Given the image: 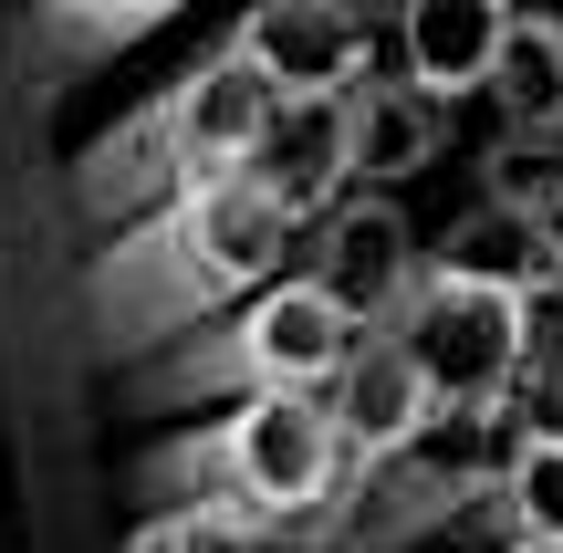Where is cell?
<instances>
[{"mask_svg":"<svg viewBox=\"0 0 563 553\" xmlns=\"http://www.w3.org/2000/svg\"><path fill=\"white\" fill-rule=\"evenodd\" d=\"M428 262L460 272V283H501V292H522V303H553V292H563V241L501 220V209H481V199H470L460 220L428 241Z\"/></svg>","mask_w":563,"mask_h":553,"instance_id":"5bb4252c","label":"cell"},{"mask_svg":"<svg viewBox=\"0 0 563 553\" xmlns=\"http://www.w3.org/2000/svg\"><path fill=\"white\" fill-rule=\"evenodd\" d=\"M302 220L272 199L251 167L209 188H178V199L136 209V220L95 230L74 272V324H84V355L95 366H136V355L178 345L188 324L230 313L241 292H262L282 262H292Z\"/></svg>","mask_w":563,"mask_h":553,"instance_id":"6da1fadb","label":"cell"},{"mask_svg":"<svg viewBox=\"0 0 563 553\" xmlns=\"http://www.w3.org/2000/svg\"><path fill=\"white\" fill-rule=\"evenodd\" d=\"M490 553H553V543H490Z\"/></svg>","mask_w":563,"mask_h":553,"instance_id":"ffe728a7","label":"cell"},{"mask_svg":"<svg viewBox=\"0 0 563 553\" xmlns=\"http://www.w3.org/2000/svg\"><path fill=\"white\" fill-rule=\"evenodd\" d=\"M511 418H522V429H543V439H563V324H543V345H532V366H522Z\"/></svg>","mask_w":563,"mask_h":553,"instance_id":"ac0fdd59","label":"cell"},{"mask_svg":"<svg viewBox=\"0 0 563 553\" xmlns=\"http://www.w3.org/2000/svg\"><path fill=\"white\" fill-rule=\"evenodd\" d=\"M470 522H481L490 543H553L563 553V439H543V429L511 418L501 460H490V501Z\"/></svg>","mask_w":563,"mask_h":553,"instance_id":"9a60e30c","label":"cell"},{"mask_svg":"<svg viewBox=\"0 0 563 553\" xmlns=\"http://www.w3.org/2000/svg\"><path fill=\"white\" fill-rule=\"evenodd\" d=\"M323 418H334V450H344V471H376V460H397L407 439L428 429V387H418V366H407L397 345H355L334 376H323Z\"/></svg>","mask_w":563,"mask_h":553,"instance_id":"9c48e42d","label":"cell"},{"mask_svg":"<svg viewBox=\"0 0 563 553\" xmlns=\"http://www.w3.org/2000/svg\"><path fill=\"white\" fill-rule=\"evenodd\" d=\"M449 136H460V104L418 95L407 74H376L365 63L355 84H344V188H407L428 178V167L449 157Z\"/></svg>","mask_w":563,"mask_h":553,"instance_id":"ba28073f","label":"cell"},{"mask_svg":"<svg viewBox=\"0 0 563 553\" xmlns=\"http://www.w3.org/2000/svg\"><path fill=\"white\" fill-rule=\"evenodd\" d=\"M344 355H355V324H344L302 272H272V283L241 292L230 313H209L178 345L136 355V366H125V408L136 418H178V408H199V397H313Z\"/></svg>","mask_w":563,"mask_h":553,"instance_id":"3957f363","label":"cell"},{"mask_svg":"<svg viewBox=\"0 0 563 553\" xmlns=\"http://www.w3.org/2000/svg\"><path fill=\"white\" fill-rule=\"evenodd\" d=\"M511 0H397V42H407V84L439 104L481 95L490 53H501Z\"/></svg>","mask_w":563,"mask_h":553,"instance_id":"7c38bea8","label":"cell"},{"mask_svg":"<svg viewBox=\"0 0 563 553\" xmlns=\"http://www.w3.org/2000/svg\"><path fill=\"white\" fill-rule=\"evenodd\" d=\"M470 178H481V209L563 241V136H490L470 157Z\"/></svg>","mask_w":563,"mask_h":553,"instance_id":"2e32d148","label":"cell"},{"mask_svg":"<svg viewBox=\"0 0 563 553\" xmlns=\"http://www.w3.org/2000/svg\"><path fill=\"white\" fill-rule=\"evenodd\" d=\"M386 345L418 366V387H428V408H439V418H511L522 366H532V345H543V303L418 262L407 313H397V334H386Z\"/></svg>","mask_w":563,"mask_h":553,"instance_id":"5b68a950","label":"cell"},{"mask_svg":"<svg viewBox=\"0 0 563 553\" xmlns=\"http://www.w3.org/2000/svg\"><path fill=\"white\" fill-rule=\"evenodd\" d=\"M344 11H355V21H376V32H386V21H397V0H344Z\"/></svg>","mask_w":563,"mask_h":553,"instance_id":"d6986e66","label":"cell"},{"mask_svg":"<svg viewBox=\"0 0 563 553\" xmlns=\"http://www.w3.org/2000/svg\"><path fill=\"white\" fill-rule=\"evenodd\" d=\"M188 0H32V95H74L84 74H104L115 53H136L146 32H167Z\"/></svg>","mask_w":563,"mask_h":553,"instance_id":"30bf717a","label":"cell"},{"mask_svg":"<svg viewBox=\"0 0 563 553\" xmlns=\"http://www.w3.org/2000/svg\"><path fill=\"white\" fill-rule=\"evenodd\" d=\"M481 95L501 104V136H563V11L511 0L501 53H490Z\"/></svg>","mask_w":563,"mask_h":553,"instance_id":"4fadbf2b","label":"cell"},{"mask_svg":"<svg viewBox=\"0 0 563 553\" xmlns=\"http://www.w3.org/2000/svg\"><path fill=\"white\" fill-rule=\"evenodd\" d=\"M262 115H272V95L220 53V42H209L199 63H178L157 95H136L74 157V209L95 230H115V220H136V209L178 199V188L230 178V167L251 157V136H262Z\"/></svg>","mask_w":563,"mask_h":553,"instance_id":"7a4b0ae2","label":"cell"},{"mask_svg":"<svg viewBox=\"0 0 563 553\" xmlns=\"http://www.w3.org/2000/svg\"><path fill=\"white\" fill-rule=\"evenodd\" d=\"M553 303H563V292H553Z\"/></svg>","mask_w":563,"mask_h":553,"instance_id":"44dd1931","label":"cell"},{"mask_svg":"<svg viewBox=\"0 0 563 553\" xmlns=\"http://www.w3.org/2000/svg\"><path fill=\"white\" fill-rule=\"evenodd\" d=\"M272 522L241 512V501H167V512H146L125 553H262Z\"/></svg>","mask_w":563,"mask_h":553,"instance_id":"e0dca14e","label":"cell"},{"mask_svg":"<svg viewBox=\"0 0 563 553\" xmlns=\"http://www.w3.org/2000/svg\"><path fill=\"white\" fill-rule=\"evenodd\" d=\"M302 283L323 292V303L355 324V345H376V334H397L407 313V283H418V230H407L397 199H376V188H344L334 209H313L302 220Z\"/></svg>","mask_w":563,"mask_h":553,"instance_id":"8992f818","label":"cell"},{"mask_svg":"<svg viewBox=\"0 0 563 553\" xmlns=\"http://www.w3.org/2000/svg\"><path fill=\"white\" fill-rule=\"evenodd\" d=\"M220 53L262 84L272 104L292 95H344V84L376 63V21H355L344 0H251L220 32Z\"/></svg>","mask_w":563,"mask_h":553,"instance_id":"52a82bcc","label":"cell"},{"mask_svg":"<svg viewBox=\"0 0 563 553\" xmlns=\"http://www.w3.org/2000/svg\"><path fill=\"white\" fill-rule=\"evenodd\" d=\"M334 471H344V450H334V418H323V387H313V397H230L199 429H167L136 460V491H146V512L241 501L262 522H292Z\"/></svg>","mask_w":563,"mask_h":553,"instance_id":"277c9868","label":"cell"},{"mask_svg":"<svg viewBox=\"0 0 563 553\" xmlns=\"http://www.w3.org/2000/svg\"><path fill=\"white\" fill-rule=\"evenodd\" d=\"M241 167L272 188L282 209H292V220L334 209V199H344V95H292V104H272Z\"/></svg>","mask_w":563,"mask_h":553,"instance_id":"8fae6325","label":"cell"}]
</instances>
